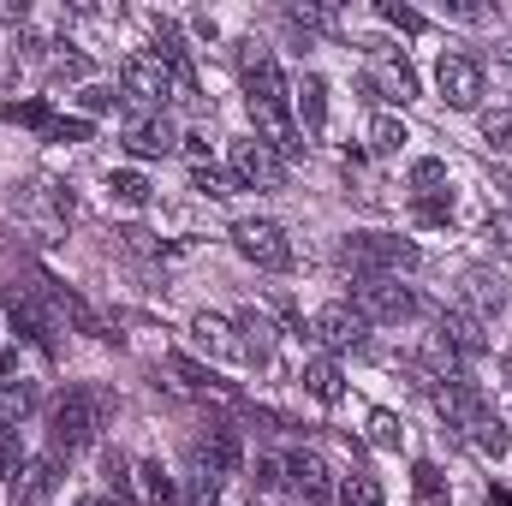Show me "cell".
I'll return each instance as SVG.
<instances>
[{
  "mask_svg": "<svg viewBox=\"0 0 512 506\" xmlns=\"http://www.w3.org/2000/svg\"><path fill=\"white\" fill-rule=\"evenodd\" d=\"M376 12H382V24H393V30H405V36H423V30H429V18H423L417 6H399V0H382Z\"/></svg>",
  "mask_w": 512,
  "mask_h": 506,
  "instance_id": "d590c367",
  "label": "cell"
},
{
  "mask_svg": "<svg viewBox=\"0 0 512 506\" xmlns=\"http://www.w3.org/2000/svg\"><path fill=\"white\" fill-rule=\"evenodd\" d=\"M191 465L215 471L221 483L239 477V471H245V441H239V429H233V423H209V429L197 435V447H191Z\"/></svg>",
  "mask_w": 512,
  "mask_h": 506,
  "instance_id": "4fadbf2b",
  "label": "cell"
},
{
  "mask_svg": "<svg viewBox=\"0 0 512 506\" xmlns=\"http://www.w3.org/2000/svg\"><path fill=\"white\" fill-rule=\"evenodd\" d=\"M292 24H304V30H328L334 12H328V6H292Z\"/></svg>",
  "mask_w": 512,
  "mask_h": 506,
  "instance_id": "7dc6e473",
  "label": "cell"
},
{
  "mask_svg": "<svg viewBox=\"0 0 512 506\" xmlns=\"http://www.w3.org/2000/svg\"><path fill=\"white\" fill-rule=\"evenodd\" d=\"M185 149H191V155L203 161V155H209V137H203V131H185Z\"/></svg>",
  "mask_w": 512,
  "mask_h": 506,
  "instance_id": "f907efd6",
  "label": "cell"
},
{
  "mask_svg": "<svg viewBox=\"0 0 512 506\" xmlns=\"http://www.w3.org/2000/svg\"><path fill=\"white\" fill-rule=\"evenodd\" d=\"M191 191H203V197H233L239 185H233V173H215L209 161H197V167H191Z\"/></svg>",
  "mask_w": 512,
  "mask_h": 506,
  "instance_id": "8d00e7d4",
  "label": "cell"
},
{
  "mask_svg": "<svg viewBox=\"0 0 512 506\" xmlns=\"http://www.w3.org/2000/svg\"><path fill=\"white\" fill-rule=\"evenodd\" d=\"M179 137H173V126L161 120V114H143V120H131L126 126V149L137 155V161H155V155H167Z\"/></svg>",
  "mask_w": 512,
  "mask_h": 506,
  "instance_id": "7402d4cb",
  "label": "cell"
},
{
  "mask_svg": "<svg viewBox=\"0 0 512 506\" xmlns=\"http://www.w3.org/2000/svg\"><path fill=\"white\" fill-rule=\"evenodd\" d=\"M501 304H507V292H501V280H489V274H465V310H471L477 322H489V316H501Z\"/></svg>",
  "mask_w": 512,
  "mask_h": 506,
  "instance_id": "484cf974",
  "label": "cell"
},
{
  "mask_svg": "<svg viewBox=\"0 0 512 506\" xmlns=\"http://www.w3.org/2000/svg\"><path fill=\"white\" fill-rule=\"evenodd\" d=\"M239 78H245V108H251V120H256V137H262L280 161L304 155V131L292 126V114H286L280 66H274V54H268L262 42H245V54H239Z\"/></svg>",
  "mask_w": 512,
  "mask_h": 506,
  "instance_id": "6da1fadb",
  "label": "cell"
},
{
  "mask_svg": "<svg viewBox=\"0 0 512 506\" xmlns=\"http://www.w3.org/2000/svg\"><path fill=\"white\" fill-rule=\"evenodd\" d=\"M364 316L352 310V304H322L316 316H310V340L322 346V352H352L358 340H364Z\"/></svg>",
  "mask_w": 512,
  "mask_h": 506,
  "instance_id": "5bb4252c",
  "label": "cell"
},
{
  "mask_svg": "<svg viewBox=\"0 0 512 506\" xmlns=\"http://www.w3.org/2000/svg\"><path fill=\"white\" fill-rule=\"evenodd\" d=\"M12 209H18L24 221H36V233H42L48 245H60V239H66V227H72V215H78L72 191H60V185H48V179L24 185V191L12 197Z\"/></svg>",
  "mask_w": 512,
  "mask_h": 506,
  "instance_id": "5b68a950",
  "label": "cell"
},
{
  "mask_svg": "<svg viewBox=\"0 0 512 506\" xmlns=\"http://www.w3.org/2000/svg\"><path fill=\"white\" fill-rule=\"evenodd\" d=\"M108 197L126 203V209H143V203L155 197V185H149L143 173H131V167H114V173H108Z\"/></svg>",
  "mask_w": 512,
  "mask_h": 506,
  "instance_id": "f546056e",
  "label": "cell"
},
{
  "mask_svg": "<svg viewBox=\"0 0 512 506\" xmlns=\"http://www.w3.org/2000/svg\"><path fill=\"white\" fill-rule=\"evenodd\" d=\"M501 60H507V66H512V36H507V42H501Z\"/></svg>",
  "mask_w": 512,
  "mask_h": 506,
  "instance_id": "11a10c76",
  "label": "cell"
},
{
  "mask_svg": "<svg viewBox=\"0 0 512 506\" xmlns=\"http://www.w3.org/2000/svg\"><path fill=\"white\" fill-rule=\"evenodd\" d=\"M30 411H36V387L30 381H6L0 387V429H18Z\"/></svg>",
  "mask_w": 512,
  "mask_h": 506,
  "instance_id": "f1b7e54d",
  "label": "cell"
},
{
  "mask_svg": "<svg viewBox=\"0 0 512 506\" xmlns=\"http://www.w3.org/2000/svg\"><path fill=\"white\" fill-rule=\"evenodd\" d=\"M251 489L256 495H274V489H286V459H274V453H262L251 471Z\"/></svg>",
  "mask_w": 512,
  "mask_h": 506,
  "instance_id": "f35d334b",
  "label": "cell"
},
{
  "mask_svg": "<svg viewBox=\"0 0 512 506\" xmlns=\"http://www.w3.org/2000/svg\"><path fill=\"white\" fill-rule=\"evenodd\" d=\"M411 483H417V495H423V501H441V495H447V477H441V465H429V459H417Z\"/></svg>",
  "mask_w": 512,
  "mask_h": 506,
  "instance_id": "ee69618b",
  "label": "cell"
},
{
  "mask_svg": "<svg viewBox=\"0 0 512 506\" xmlns=\"http://www.w3.org/2000/svg\"><path fill=\"white\" fill-rule=\"evenodd\" d=\"M0 120H6V126H24V131H42V137H48V126H54L60 114H54L42 96H30V102H0Z\"/></svg>",
  "mask_w": 512,
  "mask_h": 506,
  "instance_id": "4316f807",
  "label": "cell"
},
{
  "mask_svg": "<svg viewBox=\"0 0 512 506\" xmlns=\"http://www.w3.org/2000/svg\"><path fill=\"white\" fill-rule=\"evenodd\" d=\"M399 143H411L405 120H399V114H376V120H370V149H376V155H399Z\"/></svg>",
  "mask_w": 512,
  "mask_h": 506,
  "instance_id": "1f68e13d",
  "label": "cell"
},
{
  "mask_svg": "<svg viewBox=\"0 0 512 506\" xmlns=\"http://www.w3.org/2000/svg\"><path fill=\"white\" fill-rule=\"evenodd\" d=\"M120 90H126V102L149 108V114H161L167 96H173V78H167V66H161L155 54H131L126 66H120Z\"/></svg>",
  "mask_w": 512,
  "mask_h": 506,
  "instance_id": "7c38bea8",
  "label": "cell"
},
{
  "mask_svg": "<svg viewBox=\"0 0 512 506\" xmlns=\"http://www.w3.org/2000/svg\"><path fill=\"white\" fill-rule=\"evenodd\" d=\"M447 185V161H435V155H423L417 167H411V191L423 197V191H441Z\"/></svg>",
  "mask_w": 512,
  "mask_h": 506,
  "instance_id": "60d3db41",
  "label": "cell"
},
{
  "mask_svg": "<svg viewBox=\"0 0 512 506\" xmlns=\"http://www.w3.org/2000/svg\"><path fill=\"white\" fill-rule=\"evenodd\" d=\"M114 102H120V96H114L108 84H84V90H78V108H84V120H96V114H114Z\"/></svg>",
  "mask_w": 512,
  "mask_h": 506,
  "instance_id": "7bdbcfd3",
  "label": "cell"
},
{
  "mask_svg": "<svg viewBox=\"0 0 512 506\" xmlns=\"http://www.w3.org/2000/svg\"><path fill=\"white\" fill-rule=\"evenodd\" d=\"M304 393L322 399V405H340V393H346L340 364H334V358H310V364H304Z\"/></svg>",
  "mask_w": 512,
  "mask_h": 506,
  "instance_id": "d4e9b609",
  "label": "cell"
},
{
  "mask_svg": "<svg viewBox=\"0 0 512 506\" xmlns=\"http://www.w3.org/2000/svg\"><path fill=\"white\" fill-rule=\"evenodd\" d=\"M191 340H197L203 352H215V358H245V352H239V328H233L227 316H215V310H197V316H191Z\"/></svg>",
  "mask_w": 512,
  "mask_h": 506,
  "instance_id": "ffe728a7",
  "label": "cell"
},
{
  "mask_svg": "<svg viewBox=\"0 0 512 506\" xmlns=\"http://www.w3.org/2000/svg\"><path fill=\"white\" fill-rule=\"evenodd\" d=\"M465 435H471V447H477V453H489V459H501V453L512 447V429L495 417V411H483V417H477Z\"/></svg>",
  "mask_w": 512,
  "mask_h": 506,
  "instance_id": "83f0119b",
  "label": "cell"
},
{
  "mask_svg": "<svg viewBox=\"0 0 512 506\" xmlns=\"http://www.w3.org/2000/svg\"><path fill=\"white\" fill-rule=\"evenodd\" d=\"M102 483L114 489V506L131 501V459L120 453V447H108V453H102Z\"/></svg>",
  "mask_w": 512,
  "mask_h": 506,
  "instance_id": "836d02e7",
  "label": "cell"
},
{
  "mask_svg": "<svg viewBox=\"0 0 512 506\" xmlns=\"http://www.w3.org/2000/svg\"><path fill=\"white\" fill-rule=\"evenodd\" d=\"M340 256L358 268V280H364V274H393V280H399V268H417V262H423V251H417L411 239H393V233H352Z\"/></svg>",
  "mask_w": 512,
  "mask_h": 506,
  "instance_id": "277c9868",
  "label": "cell"
},
{
  "mask_svg": "<svg viewBox=\"0 0 512 506\" xmlns=\"http://www.w3.org/2000/svg\"><path fill=\"white\" fill-rule=\"evenodd\" d=\"M191 506H221V495H191Z\"/></svg>",
  "mask_w": 512,
  "mask_h": 506,
  "instance_id": "f5cc1de1",
  "label": "cell"
},
{
  "mask_svg": "<svg viewBox=\"0 0 512 506\" xmlns=\"http://www.w3.org/2000/svg\"><path fill=\"white\" fill-rule=\"evenodd\" d=\"M161 376L173 381L179 393H215V399H239V393L215 376L209 364H197V358H185V352H167V358H161Z\"/></svg>",
  "mask_w": 512,
  "mask_h": 506,
  "instance_id": "ac0fdd59",
  "label": "cell"
},
{
  "mask_svg": "<svg viewBox=\"0 0 512 506\" xmlns=\"http://www.w3.org/2000/svg\"><path fill=\"white\" fill-rule=\"evenodd\" d=\"M292 102H298V120H304V131H310V137H322V131H328V84H322L316 72H298Z\"/></svg>",
  "mask_w": 512,
  "mask_h": 506,
  "instance_id": "603a6c76",
  "label": "cell"
},
{
  "mask_svg": "<svg viewBox=\"0 0 512 506\" xmlns=\"http://www.w3.org/2000/svg\"><path fill=\"white\" fill-rule=\"evenodd\" d=\"M352 310H358L364 322H387V328H399V322H411L423 304H417V292L399 286L393 274H364V280L352 286Z\"/></svg>",
  "mask_w": 512,
  "mask_h": 506,
  "instance_id": "3957f363",
  "label": "cell"
},
{
  "mask_svg": "<svg viewBox=\"0 0 512 506\" xmlns=\"http://www.w3.org/2000/svg\"><path fill=\"white\" fill-rule=\"evenodd\" d=\"M12 78H18V54H0V90H6Z\"/></svg>",
  "mask_w": 512,
  "mask_h": 506,
  "instance_id": "816d5d0a",
  "label": "cell"
},
{
  "mask_svg": "<svg viewBox=\"0 0 512 506\" xmlns=\"http://www.w3.org/2000/svg\"><path fill=\"white\" fill-rule=\"evenodd\" d=\"M435 84H441V102L447 108H459V114H471L477 102H483V90H489V78H483V60L477 54H441V66H435Z\"/></svg>",
  "mask_w": 512,
  "mask_h": 506,
  "instance_id": "9c48e42d",
  "label": "cell"
},
{
  "mask_svg": "<svg viewBox=\"0 0 512 506\" xmlns=\"http://www.w3.org/2000/svg\"><path fill=\"white\" fill-rule=\"evenodd\" d=\"M227 161H233V185H245V191H280L286 185V161L262 137H233Z\"/></svg>",
  "mask_w": 512,
  "mask_h": 506,
  "instance_id": "52a82bcc",
  "label": "cell"
},
{
  "mask_svg": "<svg viewBox=\"0 0 512 506\" xmlns=\"http://www.w3.org/2000/svg\"><path fill=\"white\" fill-rule=\"evenodd\" d=\"M435 340H441L453 358H483V352H489V334H483V322H477L465 304H447V310H441Z\"/></svg>",
  "mask_w": 512,
  "mask_h": 506,
  "instance_id": "2e32d148",
  "label": "cell"
},
{
  "mask_svg": "<svg viewBox=\"0 0 512 506\" xmlns=\"http://www.w3.org/2000/svg\"><path fill=\"white\" fill-rule=\"evenodd\" d=\"M24 441H18V429H0V483H12L18 471H24Z\"/></svg>",
  "mask_w": 512,
  "mask_h": 506,
  "instance_id": "ab89813d",
  "label": "cell"
},
{
  "mask_svg": "<svg viewBox=\"0 0 512 506\" xmlns=\"http://www.w3.org/2000/svg\"><path fill=\"white\" fill-rule=\"evenodd\" d=\"M173 471L161 465V459H143V465H131V501L143 506H173Z\"/></svg>",
  "mask_w": 512,
  "mask_h": 506,
  "instance_id": "44dd1931",
  "label": "cell"
},
{
  "mask_svg": "<svg viewBox=\"0 0 512 506\" xmlns=\"http://www.w3.org/2000/svg\"><path fill=\"white\" fill-rule=\"evenodd\" d=\"M78 506H114V501H102V495H84V501H78Z\"/></svg>",
  "mask_w": 512,
  "mask_h": 506,
  "instance_id": "db71d44e",
  "label": "cell"
},
{
  "mask_svg": "<svg viewBox=\"0 0 512 506\" xmlns=\"http://www.w3.org/2000/svg\"><path fill=\"white\" fill-rule=\"evenodd\" d=\"M60 465H66V459H54V453H36V459H24V471L6 483V489H12V501H18V506L48 501V495L60 489Z\"/></svg>",
  "mask_w": 512,
  "mask_h": 506,
  "instance_id": "e0dca14e",
  "label": "cell"
},
{
  "mask_svg": "<svg viewBox=\"0 0 512 506\" xmlns=\"http://www.w3.org/2000/svg\"><path fill=\"white\" fill-rule=\"evenodd\" d=\"M120 245H126L131 256H149V262H161V256H173L167 245H161V239H155V233H143V227H126V233H120Z\"/></svg>",
  "mask_w": 512,
  "mask_h": 506,
  "instance_id": "b9f144b4",
  "label": "cell"
},
{
  "mask_svg": "<svg viewBox=\"0 0 512 506\" xmlns=\"http://www.w3.org/2000/svg\"><path fill=\"white\" fill-rule=\"evenodd\" d=\"M54 78L66 84V78H90V60L84 54H54Z\"/></svg>",
  "mask_w": 512,
  "mask_h": 506,
  "instance_id": "c3c4849f",
  "label": "cell"
},
{
  "mask_svg": "<svg viewBox=\"0 0 512 506\" xmlns=\"http://www.w3.org/2000/svg\"><path fill=\"white\" fill-rule=\"evenodd\" d=\"M411 221H417V227H447V221H453V197H447V191L411 197Z\"/></svg>",
  "mask_w": 512,
  "mask_h": 506,
  "instance_id": "4dcf8cb0",
  "label": "cell"
},
{
  "mask_svg": "<svg viewBox=\"0 0 512 506\" xmlns=\"http://www.w3.org/2000/svg\"><path fill=\"white\" fill-rule=\"evenodd\" d=\"M6 322H12V334L24 346H36L42 358H60V322L36 304L30 286H6Z\"/></svg>",
  "mask_w": 512,
  "mask_h": 506,
  "instance_id": "8992f818",
  "label": "cell"
},
{
  "mask_svg": "<svg viewBox=\"0 0 512 506\" xmlns=\"http://www.w3.org/2000/svg\"><path fill=\"white\" fill-rule=\"evenodd\" d=\"M334 506H382V483H376L370 471H352V477L340 483V495H334Z\"/></svg>",
  "mask_w": 512,
  "mask_h": 506,
  "instance_id": "d6a6232c",
  "label": "cell"
},
{
  "mask_svg": "<svg viewBox=\"0 0 512 506\" xmlns=\"http://www.w3.org/2000/svg\"><path fill=\"white\" fill-rule=\"evenodd\" d=\"M233 245H239L245 262L268 268V274H286V268H292V239H286L280 221H239V227H233Z\"/></svg>",
  "mask_w": 512,
  "mask_h": 506,
  "instance_id": "30bf717a",
  "label": "cell"
},
{
  "mask_svg": "<svg viewBox=\"0 0 512 506\" xmlns=\"http://www.w3.org/2000/svg\"><path fill=\"white\" fill-rule=\"evenodd\" d=\"M233 328H239V352H245L251 364H262V370H268V364H274V328H268V316L245 310Z\"/></svg>",
  "mask_w": 512,
  "mask_h": 506,
  "instance_id": "cb8c5ba5",
  "label": "cell"
},
{
  "mask_svg": "<svg viewBox=\"0 0 512 506\" xmlns=\"http://www.w3.org/2000/svg\"><path fill=\"white\" fill-rule=\"evenodd\" d=\"M435 411L447 417V423H459V429H471L483 411H489V399L471 387L465 376H453V381H435Z\"/></svg>",
  "mask_w": 512,
  "mask_h": 506,
  "instance_id": "d6986e66",
  "label": "cell"
},
{
  "mask_svg": "<svg viewBox=\"0 0 512 506\" xmlns=\"http://www.w3.org/2000/svg\"><path fill=\"white\" fill-rule=\"evenodd\" d=\"M370 441H376L382 453H399V447H405V423H399L393 411H370Z\"/></svg>",
  "mask_w": 512,
  "mask_h": 506,
  "instance_id": "e575fe53",
  "label": "cell"
},
{
  "mask_svg": "<svg viewBox=\"0 0 512 506\" xmlns=\"http://www.w3.org/2000/svg\"><path fill=\"white\" fill-rule=\"evenodd\" d=\"M6 381H24L18 376V352H0V387H6Z\"/></svg>",
  "mask_w": 512,
  "mask_h": 506,
  "instance_id": "681fc988",
  "label": "cell"
},
{
  "mask_svg": "<svg viewBox=\"0 0 512 506\" xmlns=\"http://www.w3.org/2000/svg\"><path fill=\"white\" fill-rule=\"evenodd\" d=\"M507 381H512V364H507Z\"/></svg>",
  "mask_w": 512,
  "mask_h": 506,
  "instance_id": "9f6ffc18",
  "label": "cell"
},
{
  "mask_svg": "<svg viewBox=\"0 0 512 506\" xmlns=\"http://www.w3.org/2000/svg\"><path fill=\"white\" fill-rule=\"evenodd\" d=\"M90 120H84V114H78V120H54V126H48V143H90Z\"/></svg>",
  "mask_w": 512,
  "mask_h": 506,
  "instance_id": "f6af8a7d",
  "label": "cell"
},
{
  "mask_svg": "<svg viewBox=\"0 0 512 506\" xmlns=\"http://www.w3.org/2000/svg\"><path fill=\"white\" fill-rule=\"evenodd\" d=\"M108 393L102 387H66L48 411V453L54 459H78L96 435H102V417H108Z\"/></svg>",
  "mask_w": 512,
  "mask_h": 506,
  "instance_id": "7a4b0ae2",
  "label": "cell"
},
{
  "mask_svg": "<svg viewBox=\"0 0 512 506\" xmlns=\"http://www.w3.org/2000/svg\"><path fill=\"white\" fill-rule=\"evenodd\" d=\"M364 54H370V84H376V96L382 102H417V72H411V60L399 54V48H387V42H364Z\"/></svg>",
  "mask_w": 512,
  "mask_h": 506,
  "instance_id": "8fae6325",
  "label": "cell"
},
{
  "mask_svg": "<svg viewBox=\"0 0 512 506\" xmlns=\"http://www.w3.org/2000/svg\"><path fill=\"white\" fill-rule=\"evenodd\" d=\"M483 143L501 149V155H512V108H489V114H483Z\"/></svg>",
  "mask_w": 512,
  "mask_h": 506,
  "instance_id": "74e56055",
  "label": "cell"
},
{
  "mask_svg": "<svg viewBox=\"0 0 512 506\" xmlns=\"http://www.w3.org/2000/svg\"><path fill=\"white\" fill-rule=\"evenodd\" d=\"M155 60L167 66V78H173V96L197 108V102H203L197 60H191V48H185V36H179V24H173V18H155Z\"/></svg>",
  "mask_w": 512,
  "mask_h": 506,
  "instance_id": "ba28073f",
  "label": "cell"
},
{
  "mask_svg": "<svg viewBox=\"0 0 512 506\" xmlns=\"http://www.w3.org/2000/svg\"><path fill=\"white\" fill-rule=\"evenodd\" d=\"M483 239H489V245H495L501 256H512V221H507V215H489V227H483Z\"/></svg>",
  "mask_w": 512,
  "mask_h": 506,
  "instance_id": "bcb514c9",
  "label": "cell"
},
{
  "mask_svg": "<svg viewBox=\"0 0 512 506\" xmlns=\"http://www.w3.org/2000/svg\"><path fill=\"white\" fill-rule=\"evenodd\" d=\"M286 483H292L310 506H334V495H340V489H334L328 459H322V453H304V447H298V453H286Z\"/></svg>",
  "mask_w": 512,
  "mask_h": 506,
  "instance_id": "9a60e30c",
  "label": "cell"
}]
</instances>
